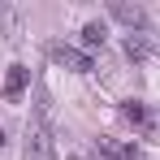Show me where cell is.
Wrapping results in <instances>:
<instances>
[{"label": "cell", "instance_id": "6da1fadb", "mask_svg": "<svg viewBox=\"0 0 160 160\" xmlns=\"http://www.w3.org/2000/svg\"><path fill=\"white\" fill-rule=\"evenodd\" d=\"M22 160H56V143H52V130L43 121V112L26 126V143H22Z\"/></svg>", "mask_w": 160, "mask_h": 160}, {"label": "cell", "instance_id": "7a4b0ae2", "mask_svg": "<svg viewBox=\"0 0 160 160\" xmlns=\"http://www.w3.org/2000/svg\"><path fill=\"white\" fill-rule=\"evenodd\" d=\"M26 87H30V69H26V65H9L4 87H0V100H4V104H22Z\"/></svg>", "mask_w": 160, "mask_h": 160}, {"label": "cell", "instance_id": "3957f363", "mask_svg": "<svg viewBox=\"0 0 160 160\" xmlns=\"http://www.w3.org/2000/svg\"><path fill=\"white\" fill-rule=\"evenodd\" d=\"M56 65H65V69H74V74H91V56L82 52V48H69V43H52L48 48Z\"/></svg>", "mask_w": 160, "mask_h": 160}, {"label": "cell", "instance_id": "277c9868", "mask_svg": "<svg viewBox=\"0 0 160 160\" xmlns=\"http://www.w3.org/2000/svg\"><path fill=\"white\" fill-rule=\"evenodd\" d=\"M95 160H138L130 143H117V138H100L95 143Z\"/></svg>", "mask_w": 160, "mask_h": 160}, {"label": "cell", "instance_id": "5b68a950", "mask_svg": "<svg viewBox=\"0 0 160 160\" xmlns=\"http://www.w3.org/2000/svg\"><path fill=\"white\" fill-rule=\"evenodd\" d=\"M126 56H134V61H147V56H152L147 30H130V35H126Z\"/></svg>", "mask_w": 160, "mask_h": 160}, {"label": "cell", "instance_id": "8992f818", "mask_svg": "<svg viewBox=\"0 0 160 160\" xmlns=\"http://www.w3.org/2000/svg\"><path fill=\"white\" fill-rule=\"evenodd\" d=\"M104 39H108L104 22H87V26H82V52H91V48H104Z\"/></svg>", "mask_w": 160, "mask_h": 160}, {"label": "cell", "instance_id": "52a82bcc", "mask_svg": "<svg viewBox=\"0 0 160 160\" xmlns=\"http://www.w3.org/2000/svg\"><path fill=\"white\" fill-rule=\"evenodd\" d=\"M121 117H126L130 126H138V130H147V126H152V117H147V108L138 104V100H126V104H121Z\"/></svg>", "mask_w": 160, "mask_h": 160}, {"label": "cell", "instance_id": "ba28073f", "mask_svg": "<svg viewBox=\"0 0 160 160\" xmlns=\"http://www.w3.org/2000/svg\"><path fill=\"white\" fill-rule=\"evenodd\" d=\"M112 18H117V22H126V26H138L143 30V9H138V4H112Z\"/></svg>", "mask_w": 160, "mask_h": 160}, {"label": "cell", "instance_id": "9c48e42d", "mask_svg": "<svg viewBox=\"0 0 160 160\" xmlns=\"http://www.w3.org/2000/svg\"><path fill=\"white\" fill-rule=\"evenodd\" d=\"M0 147H4V130H0Z\"/></svg>", "mask_w": 160, "mask_h": 160}]
</instances>
